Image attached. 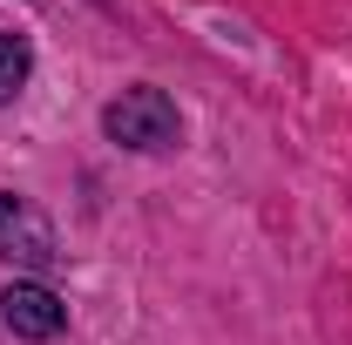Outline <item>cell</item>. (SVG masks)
I'll return each mask as SVG.
<instances>
[{"label": "cell", "instance_id": "cell-3", "mask_svg": "<svg viewBox=\"0 0 352 345\" xmlns=\"http://www.w3.org/2000/svg\"><path fill=\"white\" fill-rule=\"evenodd\" d=\"M0 325H7L14 339L47 345V339H61V332H68V304L54 298L41 278H21V285H7V291H0Z\"/></svg>", "mask_w": 352, "mask_h": 345}, {"label": "cell", "instance_id": "cell-1", "mask_svg": "<svg viewBox=\"0 0 352 345\" xmlns=\"http://www.w3.org/2000/svg\"><path fill=\"white\" fill-rule=\"evenodd\" d=\"M102 135H109L116 149H135V156H163V149L183 142V115H176V102L163 88L135 82V88H122V95L102 109Z\"/></svg>", "mask_w": 352, "mask_h": 345}, {"label": "cell", "instance_id": "cell-2", "mask_svg": "<svg viewBox=\"0 0 352 345\" xmlns=\"http://www.w3.org/2000/svg\"><path fill=\"white\" fill-rule=\"evenodd\" d=\"M0 258L21 264V271H54V264H61L54 223H47L28 197H14V190H0Z\"/></svg>", "mask_w": 352, "mask_h": 345}, {"label": "cell", "instance_id": "cell-4", "mask_svg": "<svg viewBox=\"0 0 352 345\" xmlns=\"http://www.w3.org/2000/svg\"><path fill=\"white\" fill-rule=\"evenodd\" d=\"M34 75V41L28 34H0V102H14Z\"/></svg>", "mask_w": 352, "mask_h": 345}]
</instances>
